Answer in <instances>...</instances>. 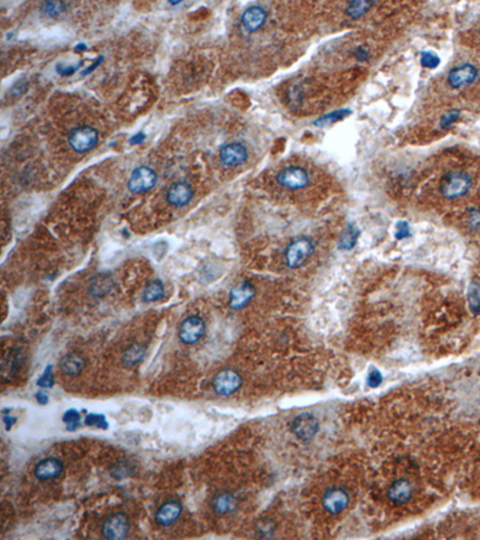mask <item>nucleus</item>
<instances>
[{
    "mask_svg": "<svg viewBox=\"0 0 480 540\" xmlns=\"http://www.w3.org/2000/svg\"><path fill=\"white\" fill-rule=\"evenodd\" d=\"M64 8H65V5L62 2H46L42 5V13L49 17L56 16L63 11Z\"/></svg>",
    "mask_w": 480,
    "mask_h": 540,
    "instance_id": "nucleus-28",
    "label": "nucleus"
},
{
    "mask_svg": "<svg viewBox=\"0 0 480 540\" xmlns=\"http://www.w3.org/2000/svg\"><path fill=\"white\" fill-rule=\"evenodd\" d=\"M248 152L244 144L241 143H228L223 145L220 150V159L221 162L227 167H237L243 165L247 160Z\"/></svg>",
    "mask_w": 480,
    "mask_h": 540,
    "instance_id": "nucleus-13",
    "label": "nucleus"
},
{
    "mask_svg": "<svg viewBox=\"0 0 480 540\" xmlns=\"http://www.w3.org/2000/svg\"><path fill=\"white\" fill-rule=\"evenodd\" d=\"M368 383L370 387H378L380 383H382V375H380V372L378 370H376V369H373V370H371L369 372V376H368Z\"/></svg>",
    "mask_w": 480,
    "mask_h": 540,
    "instance_id": "nucleus-34",
    "label": "nucleus"
},
{
    "mask_svg": "<svg viewBox=\"0 0 480 540\" xmlns=\"http://www.w3.org/2000/svg\"><path fill=\"white\" fill-rule=\"evenodd\" d=\"M85 367L84 359L77 353H69L62 358L59 363V368L64 375L69 377H76L83 371Z\"/></svg>",
    "mask_w": 480,
    "mask_h": 540,
    "instance_id": "nucleus-19",
    "label": "nucleus"
},
{
    "mask_svg": "<svg viewBox=\"0 0 480 540\" xmlns=\"http://www.w3.org/2000/svg\"><path fill=\"white\" fill-rule=\"evenodd\" d=\"M237 507V498L231 492H220L212 500L213 511L218 515H225L234 510Z\"/></svg>",
    "mask_w": 480,
    "mask_h": 540,
    "instance_id": "nucleus-20",
    "label": "nucleus"
},
{
    "mask_svg": "<svg viewBox=\"0 0 480 540\" xmlns=\"http://www.w3.org/2000/svg\"><path fill=\"white\" fill-rule=\"evenodd\" d=\"M358 237L359 230L355 228L354 226H350L344 230L342 237H341L339 245L340 248H342V250H350V248H352L355 245V241H357Z\"/></svg>",
    "mask_w": 480,
    "mask_h": 540,
    "instance_id": "nucleus-23",
    "label": "nucleus"
},
{
    "mask_svg": "<svg viewBox=\"0 0 480 540\" xmlns=\"http://www.w3.org/2000/svg\"><path fill=\"white\" fill-rule=\"evenodd\" d=\"M144 140H145V134H144V133H142V132H140V133L133 134V136L130 138V143H131V144H140V143H142V142H143Z\"/></svg>",
    "mask_w": 480,
    "mask_h": 540,
    "instance_id": "nucleus-38",
    "label": "nucleus"
},
{
    "mask_svg": "<svg viewBox=\"0 0 480 540\" xmlns=\"http://www.w3.org/2000/svg\"><path fill=\"white\" fill-rule=\"evenodd\" d=\"M205 333V322L200 316H188L181 322L178 330V336L185 344H194L203 337Z\"/></svg>",
    "mask_w": 480,
    "mask_h": 540,
    "instance_id": "nucleus-8",
    "label": "nucleus"
},
{
    "mask_svg": "<svg viewBox=\"0 0 480 540\" xmlns=\"http://www.w3.org/2000/svg\"><path fill=\"white\" fill-rule=\"evenodd\" d=\"M323 508L329 514L337 515L346 509L350 504V495L346 490L339 486H334L325 491L322 498Z\"/></svg>",
    "mask_w": 480,
    "mask_h": 540,
    "instance_id": "nucleus-9",
    "label": "nucleus"
},
{
    "mask_svg": "<svg viewBox=\"0 0 480 540\" xmlns=\"http://www.w3.org/2000/svg\"><path fill=\"white\" fill-rule=\"evenodd\" d=\"M35 397H36V401L40 404H46V403H48V401H49L48 396L46 395L45 393H37L36 395H35Z\"/></svg>",
    "mask_w": 480,
    "mask_h": 540,
    "instance_id": "nucleus-39",
    "label": "nucleus"
},
{
    "mask_svg": "<svg viewBox=\"0 0 480 540\" xmlns=\"http://www.w3.org/2000/svg\"><path fill=\"white\" fill-rule=\"evenodd\" d=\"M414 486L408 479H399L394 481L388 489V498L395 504H404L412 498Z\"/></svg>",
    "mask_w": 480,
    "mask_h": 540,
    "instance_id": "nucleus-17",
    "label": "nucleus"
},
{
    "mask_svg": "<svg viewBox=\"0 0 480 540\" xmlns=\"http://www.w3.org/2000/svg\"><path fill=\"white\" fill-rule=\"evenodd\" d=\"M3 421H4L6 430H8V431H9V430H11L13 424H15V422L17 421V418L12 417L11 414H9V415L4 414V415H3Z\"/></svg>",
    "mask_w": 480,
    "mask_h": 540,
    "instance_id": "nucleus-37",
    "label": "nucleus"
},
{
    "mask_svg": "<svg viewBox=\"0 0 480 540\" xmlns=\"http://www.w3.org/2000/svg\"><path fill=\"white\" fill-rule=\"evenodd\" d=\"M81 66V63L78 64V65H73V66H63L62 64H59V65H56V72H58L59 74H62V76H71V74H73L74 72H76L78 67Z\"/></svg>",
    "mask_w": 480,
    "mask_h": 540,
    "instance_id": "nucleus-35",
    "label": "nucleus"
},
{
    "mask_svg": "<svg viewBox=\"0 0 480 540\" xmlns=\"http://www.w3.org/2000/svg\"><path fill=\"white\" fill-rule=\"evenodd\" d=\"M276 182L284 189L300 190L309 185L310 177L304 167L287 166L277 173Z\"/></svg>",
    "mask_w": 480,
    "mask_h": 540,
    "instance_id": "nucleus-3",
    "label": "nucleus"
},
{
    "mask_svg": "<svg viewBox=\"0 0 480 540\" xmlns=\"http://www.w3.org/2000/svg\"><path fill=\"white\" fill-rule=\"evenodd\" d=\"M371 6V3L369 2H354L351 3L347 8V13L350 15L352 18H359V17L364 15Z\"/></svg>",
    "mask_w": 480,
    "mask_h": 540,
    "instance_id": "nucleus-26",
    "label": "nucleus"
},
{
    "mask_svg": "<svg viewBox=\"0 0 480 540\" xmlns=\"http://www.w3.org/2000/svg\"><path fill=\"white\" fill-rule=\"evenodd\" d=\"M192 196H194L192 187L190 186V184L185 182L174 183L167 191V201H168V203L178 208L184 207V205L190 203Z\"/></svg>",
    "mask_w": 480,
    "mask_h": 540,
    "instance_id": "nucleus-15",
    "label": "nucleus"
},
{
    "mask_svg": "<svg viewBox=\"0 0 480 540\" xmlns=\"http://www.w3.org/2000/svg\"><path fill=\"white\" fill-rule=\"evenodd\" d=\"M472 186V179L467 173L451 170L444 174L439 183V192L448 200H455L464 196Z\"/></svg>",
    "mask_w": 480,
    "mask_h": 540,
    "instance_id": "nucleus-1",
    "label": "nucleus"
},
{
    "mask_svg": "<svg viewBox=\"0 0 480 540\" xmlns=\"http://www.w3.org/2000/svg\"><path fill=\"white\" fill-rule=\"evenodd\" d=\"M479 30H480V29H479Z\"/></svg>",
    "mask_w": 480,
    "mask_h": 540,
    "instance_id": "nucleus-44",
    "label": "nucleus"
},
{
    "mask_svg": "<svg viewBox=\"0 0 480 540\" xmlns=\"http://www.w3.org/2000/svg\"><path fill=\"white\" fill-rule=\"evenodd\" d=\"M108 288H109V280L104 278V279H98V280H96V282L94 283V286L91 287V291L95 294H99L100 292L106 293V291H107Z\"/></svg>",
    "mask_w": 480,
    "mask_h": 540,
    "instance_id": "nucleus-33",
    "label": "nucleus"
},
{
    "mask_svg": "<svg viewBox=\"0 0 480 540\" xmlns=\"http://www.w3.org/2000/svg\"><path fill=\"white\" fill-rule=\"evenodd\" d=\"M468 225L471 228L480 230V209H474L468 215Z\"/></svg>",
    "mask_w": 480,
    "mask_h": 540,
    "instance_id": "nucleus-32",
    "label": "nucleus"
},
{
    "mask_svg": "<svg viewBox=\"0 0 480 540\" xmlns=\"http://www.w3.org/2000/svg\"><path fill=\"white\" fill-rule=\"evenodd\" d=\"M101 532L106 539H124L130 532L129 517L124 513L111 514L102 524Z\"/></svg>",
    "mask_w": 480,
    "mask_h": 540,
    "instance_id": "nucleus-6",
    "label": "nucleus"
},
{
    "mask_svg": "<svg viewBox=\"0 0 480 540\" xmlns=\"http://www.w3.org/2000/svg\"><path fill=\"white\" fill-rule=\"evenodd\" d=\"M348 113H350V111H343V109H342V111H336V112H334V113H330L329 115H325V117H323V118L318 119L317 124H322V125H323V124H328V123L330 124V123L337 122V120H339V119L344 118V117H346Z\"/></svg>",
    "mask_w": 480,
    "mask_h": 540,
    "instance_id": "nucleus-31",
    "label": "nucleus"
},
{
    "mask_svg": "<svg viewBox=\"0 0 480 540\" xmlns=\"http://www.w3.org/2000/svg\"><path fill=\"white\" fill-rule=\"evenodd\" d=\"M478 77V70L475 66L471 64H464V65L454 67L448 74V83L451 88H462L466 85L473 83Z\"/></svg>",
    "mask_w": 480,
    "mask_h": 540,
    "instance_id": "nucleus-14",
    "label": "nucleus"
},
{
    "mask_svg": "<svg viewBox=\"0 0 480 540\" xmlns=\"http://www.w3.org/2000/svg\"><path fill=\"white\" fill-rule=\"evenodd\" d=\"M256 293L255 287L245 281L234 287L229 293V306L234 310H240L250 303Z\"/></svg>",
    "mask_w": 480,
    "mask_h": 540,
    "instance_id": "nucleus-16",
    "label": "nucleus"
},
{
    "mask_svg": "<svg viewBox=\"0 0 480 540\" xmlns=\"http://www.w3.org/2000/svg\"><path fill=\"white\" fill-rule=\"evenodd\" d=\"M456 119H457V117H456V114H454V113H453V114H450V115L444 117V119H443V125H446V126L450 125V124H451V123H454Z\"/></svg>",
    "mask_w": 480,
    "mask_h": 540,
    "instance_id": "nucleus-41",
    "label": "nucleus"
},
{
    "mask_svg": "<svg viewBox=\"0 0 480 540\" xmlns=\"http://www.w3.org/2000/svg\"><path fill=\"white\" fill-rule=\"evenodd\" d=\"M408 236V226L406 222L404 223H399L397 225V232H396V237L399 238V239H402V238H406Z\"/></svg>",
    "mask_w": 480,
    "mask_h": 540,
    "instance_id": "nucleus-36",
    "label": "nucleus"
},
{
    "mask_svg": "<svg viewBox=\"0 0 480 540\" xmlns=\"http://www.w3.org/2000/svg\"><path fill=\"white\" fill-rule=\"evenodd\" d=\"M183 513V504L178 499H168L158 508L155 513V521L159 526L168 527L176 524Z\"/></svg>",
    "mask_w": 480,
    "mask_h": 540,
    "instance_id": "nucleus-11",
    "label": "nucleus"
},
{
    "mask_svg": "<svg viewBox=\"0 0 480 540\" xmlns=\"http://www.w3.org/2000/svg\"><path fill=\"white\" fill-rule=\"evenodd\" d=\"M144 354L145 350L143 346H141V344H133V346L127 348L125 353H124V364H126L127 367H133V365L140 363L142 359H143Z\"/></svg>",
    "mask_w": 480,
    "mask_h": 540,
    "instance_id": "nucleus-22",
    "label": "nucleus"
},
{
    "mask_svg": "<svg viewBox=\"0 0 480 540\" xmlns=\"http://www.w3.org/2000/svg\"><path fill=\"white\" fill-rule=\"evenodd\" d=\"M85 424L88 426H95L98 429L107 430L108 429V421L104 414L100 413H89L85 417Z\"/></svg>",
    "mask_w": 480,
    "mask_h": 540,
    "instance_id": "nucleus-27",
    "label": "nucleus"
},
{
    "mask_svg": "<svg viewBox=\"0 0 480 540\" xmlns=\"http://www.w3.org/2000/svg\"><path fill=\"white\" fill-rule=\"evenodd\" d=\"M243 379L239 372L233 369H225L215 375L213 379V388L221 396H229L241 387Z\"/></svg>",
    "mask_w": 480,
    "mask_h": 540,
    "instance_id": "nucleus-5",
    "label": "nucleus"
},
{
    "mask_svg": "<svg viewBox=\"0 0 480 540\" xmlns=\"http://www.w3.org/2000/svg\"><path fill=\"white\" fill-rule=\"evenodd\" d=\"M291 429H292V432L298 438L301 440H308L315 437L319 429V425L315 415L310 413H303L294 419L292 425H291Z\"/></svg>",
    "mask_w": 480,
    "mask_h": 540,
    "instance_id": "nucleus-10",
    "label": "nucleus"
},
{
    "mask_svg": "<svg viewBox=\"0 0 480 540\" xmlns=\"http://www.w3.org/2000/svg\"><path fill=\"white\" fill-rule=\"evenodd\" d=\"M87 48H88V47H87V46H85L84 44H80V45H77V46H76V51H78V52L85 51V49H87Z\"/></svg>",
    "mask_w": 480,
    "mask_h": 540,
    "instance_id": "nucleus-43",
    "label": "nucleus"
},
{
    "mask_svg": "<svg viewBox=\"0 0 480 540\" xmlns=\"http://www.w3.org/2000/svg\"><path fill=\"white\" fill-rule=\"evenodd\" d=\"M63 421L66 424V429L69 431H74L80 428L81 424V414L80 412L76 410H69L66 411L63 415Z\"/></svg>",
    "mask_w": 480,
    "mask_h": 540,
    "instance_id": "nucleus-25",
    "label": "nucleus"
},
{
    "mask_svg": "<svg viewBox=\"0 0 480 540\" xmlns=\"http://www.w3.org/2000/svg\"><path fill=\"white\" fill-rule=\"evenodd\" d=\"M99 142V133L91 126H78L69 134V144L76 152H87L95 148Z\"/></svg>",
    "mask_w": 480,
    "mask_h": 540,
    "instance_id": "nucleus-4",
    "label": "nucleus"
},
{
    "mask_svg": "<svg viewBox=\"0 0 480 540\" xmlns=\"http://www.w3.org/2000/svg\"><path fill=\"white\" fill-rule=\"evenodd\" d=\"M314 250V243L309 238H298L290 243L284 250V262L291 269L300 268L309 261Z\"/></svg>",
    "mask_w": 480,
    "mask_h": 540,
    "instance_id": "nucleus-2",
    "label": "nucleus"
},
{
    "mask_svg": "<svg viewBox=\"0 0 480 540\" xmlns=\"http://www.w3.org/2000/svg\"><path fill=\"white\" fill-rule=\"evenodd\" d=\"M165 297V286L160 280H152L145 286L143 292V300L147 303L158 301Z\"/></svg>",
    "mask_w": 480,
    "mask_h": 540,
    "instance_id": "nucleus-21",
    "label": "nucleus"
},
{
    "mask_svg": "<svg viewBox=\"0 0 480 540\" xmlns=\"http://www.w3.org/2000/svg\"><path fill=\"white\" fill-rule=\"evenodd\" d=\"M421 65L428 69H435L438 66L439 64V58L436 54H433L431 52H424L421 54Z\"/></svg>",
    "mask_w": 480,
    "mask_h": 540,
    "instance_id": "nucleus-30",
    "label": "nucleus"
},
{
    "mask_svg": "<svg viewBox=\"0 0 480 540\" xmlns=\"http://www.w3.org/2000/svg\"><path fill=\"white\" fill-rule=\"evenodd\" d=\"M101 62H102V56H100V58H99V59H98V62H95L94 64H92V65H91L90 67H89V69H88V70H85V71H83V74H88V73H90V72H91V71L95 69V67H98V66H99V64H100Z\"/></svg>",
    "mask_w": 480,
    "mask_h": 540,
    "instance_id": "nucleus-42",
    "label": "nucleus"
},
{
    "mask_svg": "<svg viewBox=\"0 0 480 540\" xmlns=\"http://www.w3.org/2000/svg\"><path fill=\"white\" fill-rule=\"evenodd\" d=\"M468 303L474 314H480V283L473 282L468 290Z\"/></svg>",
    "mask_w": 480,
    "mask_h": 540,
    "instance_id": "nucleus-24",
    "label": "nucleus"
},
{
    "mask_svg": "<svg viewBox=\"0 0 480 540\" xmlns=\"http://www.w3.org/2000/svg\"><path fill=\"white\" fill-rule=\"evenodd\" d=\"M266 16V11L262 6L255 5L245 10L241 16V23L247 31H256L265 23Z\"/></svg>",
    "mask_w": 480,
    "mask_h": 540,
    "instance_id": "nucleus-18",
    "label": "nucleus"
},
{
    "mask_svg": "<svg viewBox=\"0 0 480 540\" xmlns=\"http://www.w3.org/2000/svg\"><path fill=\"white\" fill-rule=\"evenodd\" d=\"M37 385L41 388H52L54 385V377H53V368L52 365L46 368L44 374L37 379Z\"/></svg>",
    "mask_w": 480,
    "mask_h": 540,
    "instance_id": "nucleus-29",
    "label": "nucleus"
},
{
    "mask_svg": "<svg viewBox=\"0 0 480 540\" xmlns=\"http://www.w3.org/2000/svg\"><path fill=\"white\" fill-rule=\"evenodd\" d=\"M354 54H355V56H357L358 59H360V60H364V59L368 58V52H366V49L362 48V47L357 48V51H355Z\"/></svg>",
    "mask_w": 480,
    "mask_h": 540,
    "instance_id": "nucleus-40",
    "label": "nucleus"
},
{
    "mask_svg": "<svg viewBox=\"0 0 480 540\" xmlns=\"http://www.w3.org/2000/svg\"><path fill=\"white\" fill-rule=\"evenodd\" d=\"M64 465L56 457H46L36 464L34 468V474L36 479L41 481L54 480L63 473Z\"/></svg>",
    "mask_w": 480,
    "mask_h": 540,
    "instance_id": "nucleus-12",
    "label": "nucleus"
},
{
    "mask_svg": "<svg viewBox=\"0 0 480 540\" xmlns=\"http://www.w3.org/2000/svg\"><path fill=\"white\" fill-rule=\"evenodd\" d=\"M158 182V174L148 166H140L131 174L129 183V190L133 194L147 192L155 186Z\"/></svg>",
    "mask_w": 480,
    "mask_h": 540,
    "instance_id": "nucleus-7",
    "label": "nucleus"
}]
</instances>
